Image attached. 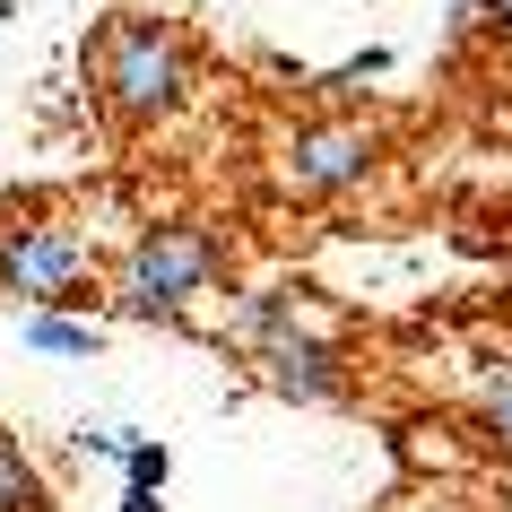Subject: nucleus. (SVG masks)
Returning a JSON list of instances; mask_svg holds the SVG:
<instances>
[{"label": "nucleus", "instance_id": "1", "mask_svg": "<svg viewBox=\"0 0 512 512\" xmlns=\"http://www.w3.org/2000/svg\"><path fill=\"white\" fill-rule=\"evenodd\" d=\"M87 87H96L105 122H122V131H157L165 113L191 96V44H183V27H165V18H148V9L105 18V27L87 35Z\"/></svg>", "mask_w": 512, "mask_h": 512}, {"label": "nucleus", "instance_id": "2", "mask_svg": "<svg viewBox=\"0 0 512 512\" xmlns=\"http://www.w3.org/2000/svg\"><path fill=\"white\" fill-rule=\"evenodd\" d=\"M217 278H226V235L200 217H157L113 261V313L122 322H183Z\"/></svg>", "mask_w": 512, "mask_h": 512}, {"label": "nucleus", "instance_id": "3", "mask_svg": "<svg viewBox=\"0 0 512 512\" xmlns=\"http://www.w3.org/2000/svg\"><path fill=\"white\" fill-rule=\"evenodd\" d=\"M0 296L9 304H96V243L79 226H53V217H35V226H9L0 235Z\"/></svg>", "mask_w": 512, "mask_h": 512}, {"label": "nucleus", "instance_id": "4", "mask_svg": "<svg viewBox=\"0 0 512 512\" xmlns=\"http://www.w3.org/2000/svg\"><path fill=\"white\" fill-rule=\"evenodd\" d=\"M374 157H382V122H356V113L304 122L278 148V191L287 200H339V191H356L374 174Z\"/></svg>", "mask_w": 512, "mask_h": 512}, {"label": "nucleus", "instance_id": "5", "mask_svg": "<svg viewBox=\"0 0 512 512\" xmlns=\"http://www.w3.org/2000/svg\"><path fill=\"white\" fill-rule=\"evenodd\" d=\"M252 365H261V391L287 400V408H339V400L356 391L348 348H339L322 322H296V330H278V339H261Z\"/></svg>", "mask_w": 512, "mask_h": 512}, {"label": "nucleus", "instance_id": "6", "mask_svg": "<svg viewBox=\"0 0 512 512\" xmlns=\"http://www.w3.org/2000/svg\"><path fill=\"white\" fill-rule=\"evenodd\" d=\"M27 348L35 356H96V348H105V330L79 322L70 304H35V313H27Z\"/></svg>", "mask_w": 512, "mask_h": 512}, {"label": "nucleus", "instance_id": "7", "mask_svg": "<svg viewBox=\"0 0 512 512\" xmlns=\"http://www.w3.org/2000/svg\"><path fill=\"white\" fill-rule=\"evenodd\" d=\"M296 322H313L296 287H252V296L235 304V330H243V348H261V339H278V330H296Z\"/></svg>", "mask_w": 512, "mask_h": 512}, {"label": "nucleus", "instance_id": "8", "mask_svg": "<svg viewBox=\"0 0 512 512\" xmlns=\"http://www.w3.org/2000/svg\"><path fill=\"white\" fill-rule=\"evenodd\" d=\"M0 512H53V486H44V469L18 452L9 426H0Z\"/></svg>", "mask_w": 512, "mask_h": 512}, {"label": "nucleus", "instance_id": "9", "mask_svg": "<svg viewBox=\"0 0 512 512\" xmlns=\"http://www.w3.org/2000/svg\"><path fill=\"white\" fill-rule=\"evenodd\" d=\"M478 434L495 443V452H512V356L478 374Z\"/></svg>", "mask_w": 512, "mask_h": 512}, {"label": "nucleus", "instance_id": "10", "mask_svg": "<svg viewBox=\"0 0 512 512\" xmlns=\"http://www.w3.org/2000/svg\"><path fill=\"white\" fill-rule=\"evenodd\" d=\"M113 469H122V486H165L174 478V452H165L157 434H131V452L113 460Z\"/></svg>", "mask_w": 512, "mask_h": 512}, {"label": "nucleus", "instance_id": "11", "mask_svg": "<svg viewBox=\"0 0 512 512\" xmlns=\"http://www.w3.org/2000/svg\"><path fill=\"white\" fill-rule=\"evenodd\" d=\"M460 35H495V44H512V0H460L452 9V44Z\"/></svg>", "mask_w": 512, "mask_h": 512}, {"label": "nucleus", "instance_id": "12", "mask_svg": "<svg viewBox=\"0 0 512 512\" xmlns=\"http://www.w3.org/2000/svg\"><path fill=\"white\" fill-rule=\"evenodd\" d=\"M382 70H391V53H382V44H365V53H356V61H339V70H322V79H313V87H322V96H348V87L382 79Z\"/></svg>", "mask_w": 512, "mask_h": 512}, {"label": "nucleus", "instance_id": "13", "mask_svg": "<svg viewBox=\"0 0 512 512\" xmlns=\"http://www.w3.org/2000/svg\"><path fill=\"white\" fill-rule=\"evenodd\" d=\"M70 452H79V460H122V452H131V426H79V434H70Z\"/></svg>", "mask_w": 512, "mask_h": 512}, {"label": "nucleus", "instance_id": "14", "mask_svg": "<svg viewBox=\"0 0 512 512\" xmlns=\"http://www.w3.org/2000/svg\"><path fill=\"white\" fill-rule=\"evenodd\" d=\"M157 495H165V486H122V512H165Z\"/></svg>", "mask_w": 512, "mask_h": 512}]
</instances>
